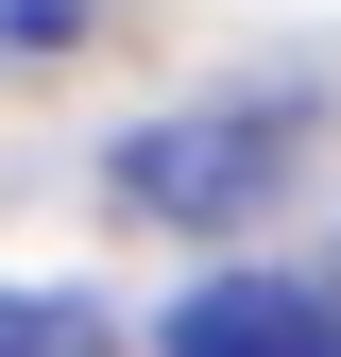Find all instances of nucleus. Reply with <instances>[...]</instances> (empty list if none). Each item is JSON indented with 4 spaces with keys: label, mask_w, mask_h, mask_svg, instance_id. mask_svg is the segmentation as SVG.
I'll list each match as a JSON object with an SVG mask.
<instances>
[{
    "label": "nucleus",
    "mask_w": 341,
    "mask_h": 357,
    "mask_svg": "<svg viewBox=\"0 0 341 357\" xmlns=\"http://www.w3.org/2000/svg\"><path fill=\"white\" fill-rule=\"evenodd\" d=\"M290 188V102H188L119 137V204L137 221H256Z\"/></svg>",
    "instance_id": "f257e3e1"
},
{
    "label": "nucleus",
    "mask_w": 341,
    "mask_h": 357,
    "mask_svg": "<svg viewBox=\"0 0 341 357\" xmlns=\"http://www.w3.org/2000/svg\"><path fill=\"white\" fill-rule=\"evenodd\" d=\"M170 357H341V324H324V289H290V273H222V289L170 306Z\"/></svg>",
    "instance_id": "f03ea898"
},
{
    "label": "nucleus",
    "mask_w": 341,
    "mask_h": 357,
    "mask_svg": "<svg viewBox=\"0 0 341 357\" xmlns=\"http://www.w3.org/2000/svg\"><path fill=\"white\" fill-rule=\"evenodd\" d=\"M0 357H103V306H68V289H0Z\"/></svg>",
    "instance_id": "7ed1b4c3"
}]
</instances>
